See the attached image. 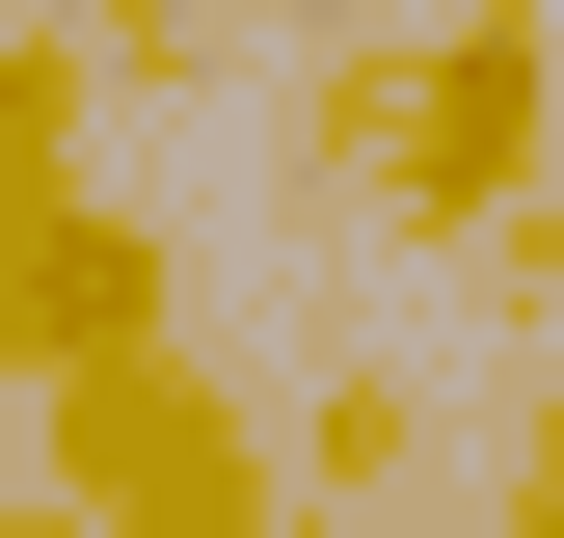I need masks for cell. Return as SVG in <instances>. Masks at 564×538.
Listing matches in <instances>:
<instances>
[{"label":"cell","instance_id":"cell-1","mask_svg":"<svg viewBox=\"0 0 564 538\" xmlns=\"http://www.w3.org/2000/svg\"><path fill=\"white\" fill-rule=\"evenodd\" d=\"M296 162L349 189V216H403V243H484V216L564 162V28H538V0H431V54L349 28L323 108H296Z\"/></svg>","mask_w":564,"mask_h":538},{"label":"cell","instance_id":"cell-2","mask_svg":"<svg viewBox=\"0 0 564 538\" xmlns=\"http://www.w3.org/2000/svg\"><path fill=\"white\" fill-rule=\"evenodd\" d=\"M28 404H54V485H82L108 538H323V512H296V458L242 431V377L188 351V323H162V351H82V377H28Z\"/></svg>","mask_w":564,"mask_h":538},{"label":"cell","instance_id":"cell-3","mask_svg":"<svg viewBox=\"0 0 564 538\" xmlns=\"http://www.w3.org/2000/svg\"><path fill=\"white\" fill-rule=\"evenodd\" d=\"M162 323H188L162 216H134V189H82V216L28 243V297H0V377H82V351H162Z\"/></svg>","mask_w":564,"mask_h":538},{"label":"cell","instance_id":"cell-4","mask_svg":"<svg viewBox=\"0 0 564 538\" xmlns=\"http://www.w3.org/2000/svg\"><path fill=\"white\" fill-rule=\"evenodd\" d=\"M82 82H108V54L54 28V0H0V297H28V243L82 216Z\"/></svg>","mask_w":564,"mask_h":538},{"label":"cell","instance_id":"cell-5","mask_svg":"<svg viewBox=\"0 0 564 538\" xmlns=\"http://www.w3.org/2000/svg\"><path fill=\"white\" fill-rule=\"evenodd\" d=\"M403 485H431V377H323V404H296V512H323V538H377Z\"/></svg>","mask_w":564,"mask_h":538},{"label":"cell","instance_id":"cell-6","mask_svg":"<svg viewBox=\"0 0 564 538\" xmlns=\"http://www.w3.org/2000/svg\"><path fill=\"white\" fill-rule=\"evenodd\" d=\"M484 297H511V323H564V162L511 189V216H484Z\"/></svg>","mask_w":564,"mask_h":538},{"label":"cell","instance_id":"cell-7","mask_svg":"<svg viewBox=\"0 0 564 538\" xmlns=\"http://www.w3.org/2000/svg\"><path fill=\"white\" fill-rule=\"evenodd\" d=\"M54 28H82L108 82H134V54H188V28H216V0H54Z\"/></svg>","mask_w":564,"mask_h":538},{"label":"cell","instance_id":"cell-8","mask_svg":"<svg viewBox=\"0 0 564 538\" xmlns=\"http://www.w3.org/2000/svg\"><path fill=\"white\" fill-rule=\"evenodd\" d=\"M484 538H564V404L511 431V485H484Z\"/></svg>","mask_w":564,"mask_h":538},{"label":"cell","instance_id":"cell-9","mask_svg":"<svg viewBox=\"0 0 564 538\" xmlns=\"http://www.w3.org/2000/svg\"><path fill=\"white\" fill-rule=\"evenodd\" d=\"M0 538H108V512H82V485H0Z\"/></svg>","mask_w":564,"mask_h":538},{"label":"cell","instance_id":"cell-10","mask_svg":"<svg viewBox=\"0 0 564 538\" xmlns=\"http://www.w3.org/2000/svg\"><path fill=\"white\" fill-rule=\"evenodd\" d=\"M296 28H323V54H349V28H403V0H296Z\"/></svg>","mask_w":564,"mask_h":538}]
</instances>
